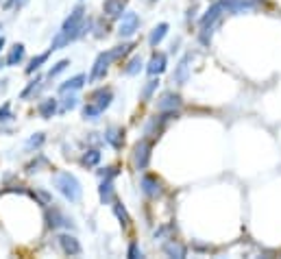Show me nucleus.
Here are the masks:
<instances>
[{
    "label": "nucleus",
    "instance_id": "1",
    "mask_svg": "<svg viewBox=\"0 0 281 259\" xmlns=\"http://www.w3.org/2000/svg\"><path fill=\"white\" fill-rule=\"evenodd\" d=\"M83 13H85V9L81 7H74V11L70 13V17L63 22V26H61V31H59L55 35V39H52V46H50V50H61L63 46H68L70 41H74V39H79L83 33H85V28H87V24H85V17H83Z\"/></svg>",
    "mask_w": 281,
    "mask_h": 259
},
{
    "label": "nucleus",
    "instance_id": "2",
    "mask_svg": "<svg viewBox=\"0 0 281 259\" xmlns=\"http://www.w3.org/2000/svg\"><path fill=\"white\" fill-rule=\"evenodd\" d=\"M52 185L61 192V194L68 198L70 203H79L81 201V194H83V190H81V183L76 181L74 174H70V172H59L55 174V179H52Z\"/></svg>",
    "mask_w": 281,
    "mask_h": 259
},
{
    "label": "nucleus",
    "instance_id": "3",
    "mask_svg": "<svg viewBox=\"0 0 281 259\" xmlns=\"http://www.w3.org/2000/svg\"><path fill=\"white\" fill-rule=\"evenodd\" d=\"M137 28H140V17H137L133 11H127L122 13V22H120V37H131Z\"/></svg>",
    "mask_w": 281,
    "mask_h": 259
},
{
    "label": "nucleus",
    "instance_id": "4",
    "mask_svg": "<svg viewBox=\"0 0 281 259\" xmlns=\"http://www.w3.org/2000/svg\"><path fill=\"white\" fill-rule=\"evenodd\" d=\"M111 61H113V59H111V52H100V55L96 57V63H94V68H92L89 81H98V79H103Z\"/></svg>",
    "mask_w": 281,
    "mask_h": 259
},
{
    "label": "nucleus",
    "instance_id": "5",
    "mask_svg": "<svg viewBox=\"0 0 281 259\" xmlns=\"http://www.w3.org/2000/svg\"><path fill=\"white\" fill-rule=\"evenodd\" d=\"M46 222H48V227L57 229V227H72V220L68 218V216H63L61 209L52 207L46 212Z\"/></svg>",
    "mask_w": 281,
    "mask_h": 259
},
{
    "label": "nucleus",
    "instance_id": "6",
    "mask_svg": "<svg viewBox=\"0 0 281 259\" xmlns=\"http://www.w3.org/2000/svg\"><path fill=\"white\" fill-rule=\"evenodd\" d=\"M111 98H113L111 89H105V87H100V89H96V92H94L92 96H89V102H94V105H96L100 111H105L107 107H109Z\"/></svg>",
    "mask_w": 281,
    "mask_h": 259
},
{
    "label": "nucleus",
    "instance_id": "7",
    "mask_svg": "<svg viewBox=\"0 0 281 259\" xmlns=\"http://www.w3.org/2000/svg\"><path fill=\"white\" fill-rule=\"evenodd\" d=\"M59 244H61L65 255H81V244H79V240H76L74 236L63 233V236H59Z\"/></svg>",
    "mask_w": 281,
    "mask_h": 259
},
{
    "label": "nucleus",
    "instance_id": "8",
    "mask_svg": "<svg viewBox=\"0 0 281 259\" xmlns=\"http://www.w3.org/2000/svg\"><path fill=\"white\" fill-rule=\"evenodd\" d=\"M148 157H151V144L148 142H140L135 146V166L140 170H144L148 166Z\"/></svg>",
    "mask_w": 281,
    "mask_h": 259
},
{
    "label": "nucleus",
    "instance_id": "9",
    "mask_svg": "<svg viewBox=\"0 0 281 259\" xmlns=\"http://www.w3.org/2000/svg\"><path fill=\"white\" fill-rule=\"evenodd\" d=\"M85 81H87V76H85V74H76V76H72L70 81L61 83V85H59V92H61V94L76 92V89H81L83 85H85Z\"/></svg>",
    "mask_w": 281,
    "mask_h": 259
},
{
    "label": "nucleus",
    "instance_id": "10",
    "mask_svg": "<svg viewBox=\"0 0 281 259\" xmlns=\"http://www.w3.org/2000/svg\"><path fill=\"white\" fill-rule=\"evenodd\" d=\"M124 4H127V0H105L103 9L109 17H120L124 11Z\"/></svg>",
    "mask_w": 281,
    "mask_h": 259
},
{
    "label": "nucleus",
    "instance_id": "11",
    "mask_svg": "<svg viewBox=\"0 0 281 259\" xmlns=\"http://www.w3.org/2000/svg\"><path fill=\"white\" fill-rule=\"evenodd\" d=\"M37 111H39V116L44 118V120H48L55 116V111H57V100L55 98H46V100H41L39 105H37Z\"/></svg>",
    "mask_w": 281,
    "mask_h": 259
},
{
    "label": "nucleus",
    "instance_id": "12",
    "mask_svg": "<svg viewBox=\"0 0 281 259\" xmlns=\"http://www.w3.org/2000/svg\"><path fill=\"white\" fill-rule=\"evenodd\" d=\"M225 9H227V0H223V2H218V4H214V7L207 11V15H203V20H201L203 28H205V26H212V22L216 20V17L220 15V11H225Z\"/></svg>",
    "mask_w": 281,
    "mask_h": 259
},
{
    "label": "nucleus",
    "instance_id": "13",
    "mask_svg": "<svg viewBox=\"0 0 281 259\" xmlns=\"http://www.w3.org/2000/svg\"><path fill=\"white\" fill-rule=\"evenodd\" d=\"M22 59H24V44H15L9 50L7 59H4V65H17L22 63Z\"/></svg>",
    "mask_w": 281,
    "mask_h": 259
},
{
    "label": "nucleus",
    "instance_id": "14",
    "mask_svg": "<svg viewBox=\"0 0 281 259\" xmlns=\"http://www.w3.org/2000/svg\"><path fill=\"white\" fill-rule=\"evenodd\" d=\"M166 70V55L164 52H157V55H153L151 63H148V74H161V72Z\"/></svg>",
    "mask_w": 281,
    "mask_h": 259
},
{
    "label": "nucleus",
    "instance_id": "15",
    "mask_svg": "<svg viewBox=\"0 0 281 259\" xmlns=\"http://www.w3.org/2000/svg\"><path fill=\"white\" fill-rule=\"evenodd\" d=\"M179 102H181V98H179L177 94H170V92H168V94L161 96V100L157 102V107H159L161 111H168V109H175Z\"/></svg>",
    "mask_w": 281,
    "mask_h": 259
},
{
    "label": "nucleus",
    "instance_id": "16",
    "mask_svg": "<svg viewBox=\"0 0 281 259\" xmlns=\"http://www.w3.org/2000/svg\"><path fill=\"white\" fill-rule=\"evenodd\" d=\"M124 133H122V129H116V126H111L109 131L105 133V140L111 144L113 148H120L122 146V142H124V137H122Z\"/></svg>",
    "mask_w": 281,
    "mask_h": 259
},
{
    "label": "nucleus",
    "instance_id": "17",
    "mask_svg": "<svg viewBox=\"0 0 281 259\" xmlns=\"http://www.w3.org/2000/svg\"><path fill=\"white\" fill-rule=\"evenodd\" d=\"M166 31H168V24H166V22H161L159 26H155V28H153V33H151V37H148L151 46H157L159 41L166 37Z\"/></svg>",
    "mask_w": 281,
    "mask_h": 259
},
{
    "label": "nucleus",
    "instance_id": "18",
    "mask_svg": "<svg viewBox=\"0 0 281 259\" xmlns=\"http://www.w3.org/2000/svg\"><path fill=\"white\" fill-rule=\"evenodd\" d=\"M50 52H52V50H48V52H41V55L33 57V59H31V63L26 65V74H33L35 70H39V68H41V63L48 61V55H50Z\"/></svg>",
    "mask_w": 281,
    "mask_h": 259
},
{
    "label": "nucleus",
    "instance_id": "19",
    "mask_svg": "<svg viewBox=\"0 0 281 259\" xmlns=\"http://www.w3.org/2000/svg\"><path fill=\"white\" fill-rule=\"evenodd\" d=\"M100 201L103 203H111L113 201V185H111L109 179L103 181V185H100Z\"/></svg>",
    "mask_w": 281,
    "mask_h": 259
},
{
    "label": "nucleus",
    "instance_id": "20",
    "mask_svg": "<svg viewBox=\"0 0 281 259\" xmlns=\"http://www.w3.org/2000/svg\"><path fill=\"white\" fill-rule=\"evenodd\" d=\"M98 161H100V153H98V150H87V153L83 155L81 164L87 166V168H92V166H96Z\"/></svg>",
    "mask_w": 281,
    "mask_h": 259
},
{
    "label": "nucleus",
    "instance_id": "21",
    "mask_svg": "<svg viewBox=\"0 0 281 259\" xmlns=\"http://www.w3.org/2000/svg\"><path fill=\"white\" fill-rule=\"evenodd\" d=\"M142 185H144V192H146V194H157V192H159V183H157V181H155L153 177H144V179H142Z\"/></svg>",
    "mask_w": 281,
    "mask_h": 259
},
{
    "label": "nucleus",
    "instance_id": "22",
    "mask_svg": "<svg viewBox=\"0 0 281 259\" xmlns=\"http://www.w3.org/2000/svg\"><path fill=\"white\" fill-rule=\"evenodd\" d=\"M164 251L168 253V255H177V257H185V249L183 246H179V244H175V242H168L164 246Z\"/></svg>",
    "mask_w": 281,
    "mask_h": 259
},
{
    "label": "nucleus",
    "instance_id": "23",
    "mask_svg": "<svg viewBox=\"0 0 281 259\" xmlns=\"http://www.w3.org/2000/svg\"><path fill=\"white\" fill-rule=\"evenodd\" d=\"M68 65H70L68 59H61L59 63H55V68H50V72H48V79H55V76H57V74H61V72H63L65 68H68Z\"/></svg>",
    "mask_w": 281,
    "mask_h": 259
},
{
    "label": "nucleus",
    "instance_id": "24",
    "mask_svg": "<svg viewBox=\"0 0 281 259\" xmlns=\"http://www.w3.org/2000/svg\"><path fill=\"white\" fill-rule=\"evenodd\" d=\"M140 68H142V59L140 57H133V59H131V63L124 68V74H137Z\"/></svg>",
    "mask_w": 281,
    "mask_h": 259
},
{
    "label": "nucleus",
    "instance_id": "25",
    "mask_svg": "<svg viewBox=\"0 0 281 259\" xmlns=\"http://www.w3.org/2000/svg\"><path fill=\"white\" fill-rule=\"evenodd\" d=\"M175 79L179 81V83H185V79H188V63H185V59L181 63H179V68H177V72H175Z\"/></svg>",
    "mask_w": 281,
    "mask_h": 259
},
{
    "label": "nucleus",
    "instance_id": "26",
    "mask_svg": "<svg viewBox=\"0 0 281 259\" xmlns=\"http://www.w3.org/2000/svg\"><path fill=\"white\" fill-rule=\"evenodd\" d=\"M9 120H13V116H11V105L4 102V105L0 107V122H9Z\"/></svg>",
    "mask_w": 281,
    "mask_h": 259
},
{
    "label": "nucleus",
    "instance_id": "27",
    "mask_svg": "<svg viewBox=\"0 0 281 259\" xmlns=\"http://www.w3.org/2000/svg\"><path fill=\"white\" fill-rule=\"evenodd\" d=\"M76 100H79V98H76L74 94L65 96V98H63V102H61V109H63V111H68V109H74V107H76Z\"/></svg>",
    "mask_w": 281,
    "mask_h": 259
},
{
    "label": "nucleus",
    "instance_id": "28",
    "mask_svg": "<svg viewBox=\"0 0 281 259\" xmlns=\"http://www.w3.org/2000/svg\"><path fill=\"white\" fill-rule=\"evenodd\" d=\"M41 144H44V133H37V135H33L31 140L26 142V148H39Z\"/></svg>",
    "mask_w": 281,
    "mask_h": 259
},
{
    "label": "nucleus",
    "instance_id": "29",
    "mask_svg": "<svg viewBox=\"0 0 281 259\" xmlns=\"http://www.w3.org/2000/svg\"><path fill=\"white\" fill-rule=\"evenodd\" d=\"M113 212H116V216L122 220V225H129V216H127V212H124V207H120V203L113 205Z\"/></svg>",
    "mask_w": 281,
    "mask_h": 259
},
{
    "label": "nucleus",
    "instance_id": "30",
    "mask_svg": "<svg viewBox=\"0 0 281 259\" xmlns=\"http://www.w3.org/2000/svg\"><path fill=\"white\" fill-rule=\"evenodd\" d=\"M44 161H46L44 157H37V161H31V164H28V166H26V172H28V174H33V172H37V168H39V164H44Z\"/></svg>",
    "mask_w": 281,
    "mask_h": 259
},
{
    "label": "nucleus",
    "instance_id": "31",
    "mask_svg": "<svg viewBox=\"0 0 281 259\" xmlns=\"http://www.w3.org/2000/svg\"><path fill=\"white\" fill-rule=\"evenodd\" d=\"M37 83H41V79H39V76H37V79H35V81H31V83H28V87L24 89V92H22V98H28V94H31L33 89L37 87Z\"/></svg>",
    "mask_w": 281,
    "mask_h": 259
},
{
    "label": "nucleus",
    "instance_id": "32",
    "mask_svg": "<svg viewBox=\"0 0 281 259\" xmlns=\"http://www.w3.org/2000/svg\"><path fill=\"white\" fill-rule=\"evenodd\" d=\"M157 79H153V81H148V85H146V89H144V98H151V94H153V89L157 87Z\"/></svg>",
    "mask_w": 281,
    "mask_h": 259
},
{
    "label": "nucleus",
    "instance_id": "33",
    "mask_svg": "<svg viewBox=\"0 0 281 259\" xmlns=\"http://www.w3.org/2000/svg\"><path fill=\"white\" fill-rule=\"evenodd\" d=\"M129 257H131V259L140 257V251H137V244H131V246H129Z\"/></svg>",
    "mask_w": 281,
    "mask_h": 259
},
{
    "label": "nucleus",
    "instance_id": "34",
    "mask_svg": "<svg viewBox=\"0 0 281 259\" xmlns=\"http://www.w3.org/2000/svg\"><path fill=\"white\" fill-rule=\"evenodd\" d=\"M13 2H17V7H22V4L26 2V0H7V4H4V7H11Z\"/></svg>",
    "mask_w": 281,
    "mask_h": 259
},
{
    "label": "nucleus",
    "instance_id": "35",
    "mask_svg": "<svg viewBox=\"0 0 281 259\" xmlns=\"http://www.w3.org/2000/svg\"><path fill=\"white\" fill-rule=\"evenodd\" d=\"M4 48V37H0V50H2Z\"/></svg>",
    "mask_w": 281,
    "mask_h": 259
},
{
    "label": "nucleus",
    "instance_id": "36",
    "mask_svg": "<svg viewBox=\"0 0 281 259\" xmlns=\"http://www.w3.org/2000/svg\"><path fill=\"white\" fill-rule=\"evenodd\" d=\"M4 68V61H2V59H0V70H2Z\"/></svg>",
    "mask_w": 281,
    "mask_h": 259
},
{
    "label": "nucleus",
    "instance_id": "37",
    "mask_svg": "<svg viewBox=\"0 0 281 259\" xmlns=\"http://www.w3.org/2000/svg\"><path fill=\"white\" fill-rule=\"evenodd\" d=\"M0 31H2V24H0Z\"/></svg>",
    "mask_w": 281,
    "mask_h": 259
}]
</instances>
